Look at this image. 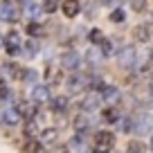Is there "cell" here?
<instances>
[{"label":"cell","mask_w":153,"mask_h":153,"mask_svg":"<svg viewBox=\"0 0 153 153\" xmlns=\"http://www.w3.org/2000/svg\"><path fill=\"white\" fill-rule=\"evenodd\" d=\"M18 16H20V7L16 0H2L0 2V20L11 23V20H18Z\"/></svg>","instance_id":"obj_1"},{"label":"cell","mask_w":153,"mask_h":153,"mask_svg":"<svg viewBox=\"0 0 153 153\" xmlns=\"http://www.w3.org/2000/svg\"><path fill=\"white\" fill-rule=\"evenodd\" d=\"M95 146H97V151L106 153L108 149L115 146V135L110 133V131H99V133L95 135Z\"/></svg>","instance_id":"obj_2"},{"label":"cell","mask_w":153,"mask_h":153,"mask_svg":"<svg viewBox=\"0 0 153 153\" xmlns=\"http://www.w3.org/2000/svg\"><path fill=\"white\" fill-rule=\"evenodd\" d=\"M135 61H137V52H135V48H122L120 50V65L122 68H133Z\"/></svg>","instance_id":"obj_3"},{"label":"cell","mask_w":153,"mask_h":153,"mask_svg":"<svg viewBox=\"0 0 153 153\" xmlns=\"http://www.w3.org/2000/svg\"><path fill=\"white\" fill-rule=\"evenodd\" d=\"M151 128H153V117L151 115H140L137 120H133V131H137L140 135L149 133Z\"/></svg>","instance_id":"obj_4"},{"label":"cell","mask_w":153,"mask_h":153,"mask_svg":"<svg viewBox=\"0 0 153 153\" xmlns=\"http://www.w3.org/2000/svg\"><path fill=\"white\" fill-rule=\"evenodd\" d=\"M81 106H83V110H97V108L101 106V97L95 95V92H88V95L83 97Z\"/></svg>","instance_id":"obj_5"},{"label":"cell","mask_w":153,"mask_h":153,"mask_svg":"<svg viewBox=\"0 0 153 153\" xmlns=\"http://www.w3.org/2000/svg\"><path fill=\"white\" fill-rule=\"evenodd\" d=\"M32 99L36 101V104H45V101H50V88L45 86H38L32 90Z\"/></svg>","instance_id":"obj_6"},{"label":"cell","mask_w":153,"mask_h":153,"mask_svg":"<svg viewBox=\"0 0 153 153\" xmlns=\"http://www.w3.org/2000/svg\"><path fill=\"white\" fill-rule=\"evenodd\" d=\"M79 11H81V5H79V0H65V2H63V14H65L68 18H74Z\"/></svg>","instance_id":"obj_7"},{"label":"cell","mask_w":153,"mask_h":153,"mask_svg":"<svg viewBox=\"0 0 153 153\" xmlns=\"http://www.w3.org/2000/svg\"><path fill=\"white\" fill-rule=\"evenodd\" d=\"M61 63H63V68L72 70V68L79 65V54H76V52H65V54H63V59H61Z\"/></svg>","instance_id":"obj_8"},{"label":"cell","mask_w":153,"mask_h":153,"mask_svg":"<svg viewBox=\"0 0 153 153\" xmlns=\"http://www.w3.org/2000/svg\"><path fill=\"white\" fill-rule=\"evenodd\" d=\"M45 76H48V81L52 83V86H56V83H61V81H63V72H61V70H56V68H48Z\"/></svg>","instance_id":"obj_9"},{"label":"cell","mask_w":153,"mask_h":153,"mask_svg":"<svg viewBox=\"0 0 153 153\" xmlns=\"http://www.w3.org/2000/svg\"><path fill=\"white\" fill-rule=\"evenodd\" d=\"M133 36L137 38V41H149V25H137V27L133 29Z\"/></svg>","instance_id":"obj_10"},{"label":"cell","mask_w":153,"mask_h":153,"mask_svg":"<svg viewBox=\"0 0 153 153\" xmlns=\"http://www.w3.org/2000/svg\"><path fill=\"white\" fill-rule=\"evenodd\" d=\"M126 153H146V144H142L140 140H133L126 146Z\"/></svg>","instance_id":"obj_11"},{"label":"cell","mask_w":153,"mask_h":153,"mask_svg":"<svg viewBox=\"0 0 153 153\" xmlns=\"http://www.w3.org/2000/svg\"><path fill=\"white\" fill-rule=\"evenodd\" d=\"M5 70H7L9 76H16V79H23V72H25V70H20V65H16V63H7Z\"/></svg>","instance_id":"obj_12"},{"label":"cell","mask_w":153,"mask_h":153,"mask_svg":"<svg viewBox=\"0 0 153 153\" xmlns=\"http://www.w3.org/2000/svg\"><path fill=\"white\" fill-rule=\"evenodd\" d=\"M41 137H43V142H56L59 131H56V128H45L43 133H41Z\"/></svg>","instance_id":"obj_13"},{"label":"cell","mask_w":153,"mask_h":153,"mask_svg":"<svg viewBox=\"0 0 153 153\" xmlns=\"http://www.w3.org/2000/svg\"><path fill=\"white\" fill-rule=\"evenodd\" d=\"M68 108V97H56V99L52 101V110H56V113H61V110Z\"/></svg>","instance_id":"obj_14"},{"label":"cell","mask_w":153,"mask_h":153,"mask_svg":"<svg viewBox=\"0 0 153 153\" xmlns=\"http://www.w3.org/2000/svg\"><path fill=\"white\" fill-rule=\"evenodd\" d=\"M117 97H120V90H117V88H113V86L104 88V99L106 101H115Z\"/></svg>","instance_id":"obj_15"},{"label":"cell","mask_w":153,"mask_h":153,"mask_svg":"<svg viewBox=\"0 0 153 153\" xmlns=\"http://www.w3.org/2000/svg\"><path fill=\"white\" fill-rule=\"evenodd\" d=\"M72 124H74V128H76V131L88 128V120H86V115H76L74 120H72Z\"/></svg>","instance_id":"obj_16"},{"label":"cell","mask_w":153,"mask_h":153,"mask_svg":"<svg viewBox=\"0 0 153 153\" xmlns=\"http://www.w3.org/2000/svg\"><path fill=\"white\" fill-rule=\"evenodd\" d=\"M5 122H7V124H14V122H18V110H14V108L5 110Z\"/></svg>","instance_id":"obj_17"},{"label":"cell","mask_w":153,"mask_h":153,"mask_svg":"<svg viewBox=\"0 0 153 153\" xmlns=\"http://www.w3.org/2000/svg\"><path fill=\"white\" fill-rule=\"evenodd\" d=\"M41 151H43V149H41V144L34 142V140L25 144V153H41Z\"/></svg>","instance_id":"obj_18"},{"label":"cell","mask_w":153,"mask_h":153,"mask_svg":"<svg viewBox=\"0 0 153 153\" xmlns=\"http://www.w3.org/2000/svg\"><path fill=\"white\" fill-rule=\"evenodd\" d=\"M124 18H126L124 9H115L113 14H110V20H113V23H124Z\"/></svg>","instance_id":"obj_19"},{"label":"cell","mask_w":153,"mask_h":153,"mask_svg":"<svg viewBox=\"0 0 153 153\" xmlns=\"http://www.w3.org/2000/svg\"><path fill=\"white\" fill-rule=\"evenodd\" d=\"M90 41L92 43H104V32H101V29H92L90 32Z\"/></svg>","instance_id":"obj_20"},{"label":"cell","mask_w":153,"mask_h":153,"mask_svg":"<svg viewBox=\"0 0 153 153\" xmlns=\"http://www.w3.org/2000/svg\"><path fill=\"white\" fill-rule=\"evenodd\" d=\"M27 34H32V36H38V34H43V27L36 23H29L27 25Z\"/></svg>","instance_id":"obj_21"},{"label":"cell","mask_w":153,"mask_h":153,"mask_svg":"<svg viewBox=\"0 0 153 153\" xmlns=\"http://www.w3.org/2000/svg\"><path fill=\"white\" fill-rule=\"evenodd\" d=\"M25 50H27V56H34V54L38 52V43L36 41H29V43L25 45Z\"/></svg>","instance_id":"obj_22"},{"label":"cell","mask_w":153,"mask_h":153,"mask_svg":"<svg viewBox=\"0 0 153 153\" xmlns=\"http://www.w3.org/2000/svg\"><path fill=\"white\" fill-rule=\"evenodd\" d=\"M104 117L108 122H115V120H117V110H115V108H106L104 110Z\"/></svg>","instance_id":"obj_23"},{"label":"cell","mask_w":153,"mask_h":153,"mask_svg":"<svg viewBox=\"0 0 153 153\" xmlns=\"http://www.w3.org/2000/svg\"><path fill=\"white\" fill-rule=\"evenodd\" d=\"M23 79H25V81H36V72H34V70H25Z\"/></svg>","instance_id":"obj_24"},{"label":"cell","mask_w":153,"mask_h":153,"mask_svg":"<svg viewBox=\"0 0 153 153\" xmlns=\"http://www.w3.org/2000/svg\"><path fill=\"white\" fill-rule=\"evenodd\" d=\"M43 7H45V11H50V14H52V11L56 9V0H45Z\"/></svg>","instance_id":"obj_25"},{"label":"cell","mask_w":153,"mask_h":153,"mask_svg":"<svg viewBox=\"0 0 153 153\" xmlns=\"http://www.w3.org/2000/svg\"><path fill=\"white\" fill-rule=\"evenodd\" d=\"M131 7H133L135 11H140V9H144V0H131Z\"/></svg>","instance_id":"obj_26"},{"label":"cell","mask_w":153,"mask_h":153,"mask_svg":"<svg viewBox=\"0 0 153 153\" xmlns=\"http://www.w3.org/2000/svg\"><path fill=\"white\" fill-rule=\"evenodd\" d=\"M101 52H104V56H108V52H110V43H108V41L101 43Z\"/></svg>","instance_id":"obj_27"},{"label":"cell","mask_w":153,"mask_h":153,"mask_svg":"<svg viewBox=\"0 0 153 153\" xmlns=\"http://www.w3.org/2000/svg\"><path fill=\"white\" fill-rule=\"evenodd\" d=\"M7 97V86H5V81H0V99H5Z\"/></svg>","instance_id":"obj_28"},{"label":"cell","mask_w":153,"mask_h":153,"mask_svg":"<svg viewBox=\"0 0 153 153\" xmlns=\"http://www.w3.org/2000/svg\"><path fill=\"white\" fill-rule=\"evenodd\" d=\"M52 153H70V151H68V149L65 146H56V149H54V151Z\"/></svg>","instance_id":"obj_29"},{"label":"cell","mask_w":153,"mask_h":153,"mask_svg":"<svg viewBox=\"0 0 153 153\" xmlns=\"http://www.w3.org/2000/svg\"><path fill=\"white\" fill-rule=\"evenodd\" d=\"M101 2H104V5H115L117 0H101Z\"/></svg>","instance_id":"obj_30"},{"label":"cell","mask_w":153,"mask_h":153,"mask_svg":"<svg viewBox=\"0 0 153 153\" xmlns=\"http://www.w3.org/2000/svg\"><path fill=\"white\" fill-rule=\"evenodd\" d=\"M0 43H2V38H0Z\"/></svg>","instance_id":"obj_31"},{"label":"cell","mask_w":153,"mask_h":153,"mask_svg":"<svg viewBox=\"0 0 153 153\" xmlns=\"http://www.w3.org/2000/svg\"><path fill=\"white\" fill-rule=\"evenodd\" d=\"M151 146H153V142H151Z\"/></svg>","instance_id":"obj_32"},{"label":"cell","mask_w":153,"mask_h":153,"mask_svg":"<svg viewBox=\"0 0 153 153\" xmlns=\"http://www.w3.org/2000/svg\"><path fill=\"white\" fill-rule=\"evenodd\" d=\"M97 153H101V151H97Z\"/></svg>","instance_id":"obj_33"}]
</instances>
